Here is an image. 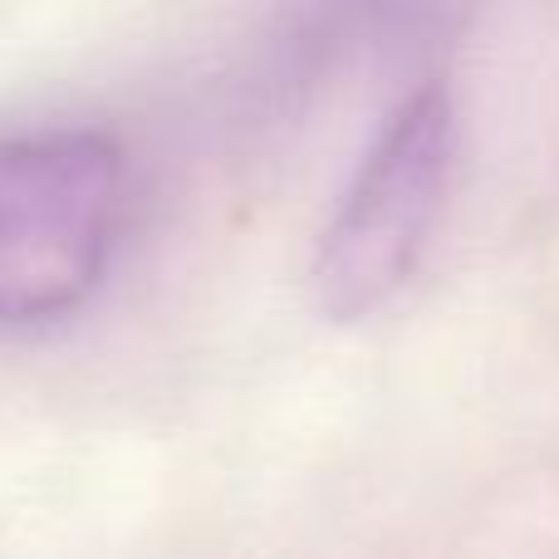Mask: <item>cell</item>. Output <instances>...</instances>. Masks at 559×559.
<instances>
[{
    "label": "cell",
    "instance_id": "6da1fadb",
    "mask_svg": "<svg viewBox=\"0 0 559 559\" xmlns=\"http://www.w3.org/2000/svg\"><path fill=\"white\" fill-rule=\"evenodd\" d=\"M133 216V167L98 128L0 133V329L79 309Z\"/></svg>",
    "mask_w": 559,
    "mask_h": 559
},
{
    "label": "cell",
    "instance_id": "7a4b0ae2",
    "mask_svg": "<svg viewBox=\"0 0 559 559\" xmlns=\"http://www.w3.org/2000/svg\"><path fill=\"white\" fill-rule=\"evenodd\" d=\"M456 118L442 84H423L388 114L358 157L314 255V299L334 319L388 305L417 271L447 206Z\"/></svg>",
    "mask_w": 559,
    "mask_h": 559
}]
</instances>
